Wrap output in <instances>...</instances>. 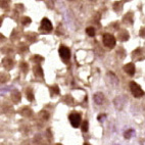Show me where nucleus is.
I'll return each mask as SVG.
<instances>
[{
  "mask_svg": "<svg viewBox=\"0 0 145 145\" xmlns=\"http://www.w3.org/2000/svg\"><path fill=\"white\" fill-rule=\"evenodd\" d=\"M130 90H131L133 95H134L135 97H137V98L142 97L145 94V92L141 89V87H140L136 82H131V83H130Z\"/></svg>",
  "mask_w": 145,
  "mask_h": 145,
  "instance_id": "obj_1",
  "label": "nucleus"
},
{
  "mask_svg": "<svg viewBox=\"0 0 145 145\" xmlns=\"http://www.w3.org/2000/svg\"><path fill=\"white\" fill-rule=\"evenodd\" d=\"M102 41H103V44L106 47H108V48H114L116 46V43H117L114 37L112 35H110V34H104Z\"/></svg>",
  "mask_w": 145,
  "mask_h": 145,
  "instance_id": "obj_2",
  "label": "nucleus"
},
{
  "mask_svg": "<svg viewBox=\"0 0 145 145\" xmlns=\"http://www.w3.org/2000/svg\"><path fill=\"white\" fill-rule=\"evenodd\" d=\"M69 119H70L71 124H72V126L74 128H78L79 126H80V124H81V116L79 114H77V112H72V114H70Z\"/></svg>",
  "mask_w": 145,
  "mask_h": 145,
  "instance_id": "obj_3",
  "label": "nucleus"
},
{
  "mask_svg": "<svg viewBox=\"0 0 145 145\" xmlns=\"http://www.w3.org/2000/svg\"><path fill=\"white\" fill-rule=\"evenodd\" d=\"M58 52H59V55L60 57H61L62 60H65V61H67V60L70 59L71 57V51L70 49L67 48V47L65 46H60L59 50H58Z\"/></svg>",
  "mask_w": 145,
  "mask_h": 145,
  "instance_id": "obj_4",
  "label": "nucleus"
},
{
  "mask_svg": "<svg viewBox=\"0 0 145 145\" xmlns=\"http://www.w3.org/2000/svg\"><path fill=\"white\" fill-rule=\"evenodd\" d=\"M41 29H42V30H44V31H47V32L52 31L53 27H52L51 22H50L48 18H44L41 22Z\"/></svg>",
  "mask_w": 145,
  "mask_h": 145,
  "instance_id": "obj_5",
  "label": "nucleus"
},
{
  "mask_svg": "<svg viewBox=\"0 0 145 145\" xmlns=\"http://www.w3.org/2000/svg\"><path fill=\"white\" fill-rule=\"evenodd\" d=\"M124 71L127 72L129 76H134L135 74V65L133 62H130L128 65H124Z\"/></svg>",
  "mask_w": 145,
  "mask_h": 145,
  "instance_id": "obj_6",
  "label": "nucleus"
},
{
  "mask_svg": "<svg viewBox=\"0 0 145 145\" xmlns=\"http://www.w3.org/2000/svg\"><path fill=\"white\" fill-rule=\"evenodd\" d=\"M103 94L98 92V93L94 94V101H95L96 104H98V105H101V104L103 103Z\"/></svg>",
  "mask_w": 145,
  "mask_h": 145,
  "instance_id": "obj_7",
  "label": "nucleus"
},
{
  "mask_svg": "<svg viewBox=\"0 0 145 145\" xmlns=\"http://www.w3.org/2000/svg\"><path fill=\"white\" fill-rule=\"evenodd\" d=\"M119 39L121 41H127L129 39V34L126 30H122V31H120L119 33Z\"/></svg>",
  "mask_w": 145,
  "mask_h": 145,
  "instance_id": "obj_8",
  "label": "nucleus"
},
{
  "mask_svg": "<svg viewBox=\"0 0 145 145\" xmlns=\"http://www.w3.org/2000/svg\"><path fill=\"white\" fill-rule=\"evenodd\" d=\"M86 33H87V35H89L90 37L95 36V29L92 28V27H89V28L86 29Z\"/></svg>",
  "mask_w": 145,
  "mask_h": 145,
  "instance_id": "obj_9",
  "label": "nucleus"
},
{
  "mask_svg": "<svg viewBox=\"0 0 145 145\" xmlns=\"http://www.w3.org/2000/svg\"><path fill=\"white\" fill-rule=\"evenodd\" d=\"M34 71H35V75H36V76H40V77H42V76H43V72H42V69L39 67V65H38V67H35Z\"/></svg>",
  "mask_w": 145,
  "mask_h": 145,
  "instance_id": "obj_10",
  "label": "nucleus"
},
{
  "mask_svg": "<svg viewBox=\"0 0 145 145\" xmlns=\"http://www.w3.org/2000/svg\"><path fill=\"white\" fill-rule=\"evenodd\" d=\"M81 128H82V131H83V132H87V131H88V121H87V120L82 123Z\"/></svg>",
  "mask_w": 145,
  "mask_h": 145,
  "instance_id": "obj_11",
  "label": "nucleus"
},
{
  "mask_svg": "<svg viewBox=\"0 0 145 145\" xmlns=\"http://www.w3.org/2000/svg\"><path fill=\"white\" fill-rule=\"evenodd\" d=\"M134 134H135L134 130L130 129V130H128L127 132H125V138H126V139H129V138H131V135H134Z\"/></svg>",
  "mask_w": 145,
  "mask_h": 145,
  "instance_id": "obj_12",
  "label": "nucleus"
},
{
  "mask_svg": "<svg viewBox=\"0 0 145 145\" xmlns=\"http://www.w3.org/2000/svg\"><path fill=\"white\" fill-rule=\"evenodd\" d=\"M12 100L13 101H18L20 100V93L18 91H13L12 92Z\"/></svg>",
  "mask_w": 145,
  "mask_h": 145,
  "instance_id": "obj_13",
  "label": "nucleus"
},
{
  "mask_svg": "<svg viewBox=\"0 0 145 145\" xmlns=\"http://www.w3.org/2000/svg\"><path fill=\"white\" fill-rule=\"evenodd\" d=\"M27 98H28V100H30V101H33L34 100V95H33V93L32 92H27Z\"/></svg>",
  "mask_w": 145,
  "mask_h": 145,
  "instance_id": "obj_14",
  "label": "nucleus"
},
{
  "mask_svg": "<svg viewBox=\"0 0 145 145\" xmlns=\"http://www.w3.org/2000/svg\"><path fill=\"white\" fill-rule=\"evenodd\" d=\"M52 91H53V92H54L55 94H58V93H59V89H58V87H57L56 85L52 87Z\"/></svg>",
  "mask_w": 145,
  "mask_h": 145,
  "instance_id": "obj_15",
  "label": "nucleus"
},
{
  "mask_svg": "<svg viewBox=\"0 0 145 145\" xmlns=\"http://www.w3.org/2000/svg\"><path fill=\"white\" fill-rule=\"evenodd\" d=\"M23 22H24V25H27V24H29V23H31V18H25L23 20Z\"/></svg>",
  "mask_w": 145,
  "mask_h": 145,
  "instance_id": "obj_16",
  "label": "nucleus"
},
{
  "mask_svg": "<svg viewBox=\"0 0 145 145\" xmlns=\"http://www.w3.org/2000/svg\"><path fill=\"white\" fill-rule=\"evenodd\" d=\"M84 145H90V144H89V143H85Z\"/></svg>",
  "mask_w": 145,
  "mask_h": 145,
  "instance_id": "obj_17",
  "label": "nucleus"
},
{
  "mask_svg": "<svg viewBox=\"0 0 145 145\" xmlns=\"http://www.w3.org/2000/svg\"><path fill=\"white\" fill-rule=\"evenodd\" d=\"M56 145H61V144H56Z\"/></svg>",
  "mask_w": 145,
  "mask_h": 145,
  "instance_id": "obj_18",
  "label": "nucleus"
}]
</instances>
